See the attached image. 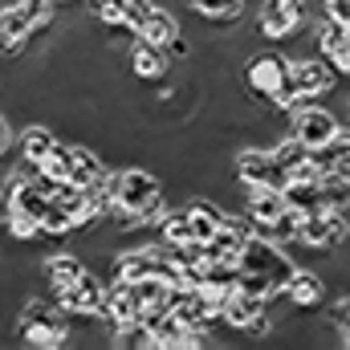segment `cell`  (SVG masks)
Returning a JSON list of instances; mask_svg holds the SVG:
<instances>
[{
	"mask_svg": "<svg viewBox=\"0 0 350 350\" xmlns=\"http://www.w3.org/2000/svg\"><path fill=\"white\" fill-rule=\"evenodd\" d=\"M12 143H16V131H12V122H8V118L0 114V159H4L8 151H12Z\"/></svg>",
	"mask_w": 350,
	"mask_h": 350,
	"instance_id": "26",
	"label": "cell"
},
{
	"mask_svg": "<svg viewBox=\"0 0 350 350\" xmlns=\"http://www.w3.org/2000/svg\"><path fill=\"white\" fill-rule=\"evenodd\" d=\"M326 293H330V285H326V277H322L318 269H293V277H289L285 289H281V297H285L297 314L322 310V306H326Z\"/></svg>",
	"mask_w": 350,
	"mask_h": 350,
	"instance_id": "10",
	"label": "cell"
},
{
	"mask_svg": "<svg viewBox=\"0 0 350 350\" xmlns=\"http://www.w3.org/2000/svg\"><path fill=\"white\" fill-rule=\"evenodd\" d=\"M322 16H330L338 25H350V0H322Z\"/></svg>",
	"mask_w": 350,
	"mask_h": 350,
	"instance_id": "25",
	"label": "cell"
},
{
	"mask_svg": "<svg viewBox=\"0 0 350 350\" xmlns=\"http://www.w3.org/2000/svg\"><path fill=\"white\" fill-rule=\"evenodd\" d=\"M285 208H289V204H285V196H281V191H273V187L245 191V220H249V228H253V232L265 228V224H273Z\"/></svg>",
	"mask_w": 350,
	"mask_h": 350,
	"instance_id": "15",
	"label": "cell"
},
{
	"mask_svg": "<svg viewBox=\"0 0 350 350\" xmlns=\"http://www.w3.org/2000/svg\"><path fill=\"white\" fill-rule=\"evenodd\" d=\"M338 131H342V118H338L330 106L306 102L301 110H293V114H289V135H297L310 151H318V147L334 143V139H338Z\"/></svg>",
	"mask_w": 350,
	"mask_h": 350,
	"instance_id": "7",
	"label": "cell"
},
{
	"mask_svg": "<svg viewBox=\"0 0 350 350\" xmlns=\"http://www.w3.org/2000/svg\"><path fill=\"white\" fill-rule=\"evenodd\" d=\"M245 90L265 102V106H273L277 102V94L285 86V78H289V57L285 53H277V49H261V53H249L245 57Z\"/></svg>",
	"mask_w": 350,
	"mask_h": 350,
	"instance_id": "4",
	"label": "cell"
},
{
	"mask_svg": "<svg viewBox=\"0 0 350 350\" xmlns=\"http://www.w3.org/2000/svg\"><path fill=\"white\" fill-rule=\"evenodd\" d=\"M16 334L25 338V347L37 350H62L70 347L74 338V314L62 310V301L49 293V297H37L29 293L16 310Z\"/></svg>",
	"mask_w": 350,
	"mask_h": 350,
	"instance_id": "1",
	"label": "cell"
},
{
	"mask_svg": "<svg viewBox=\"0 0 350 350\" xmlns=\"http://www.w3.org/2000/svg\"><path fill=\"white\" fill-rule=\"evenodd\" d=\"M342 126H350V94H347V110H342Z\"/></svg>",
	"mask_w": 350,
	"mask_h": 350,
	"instance_id": "27",
	"label": "cell"
},
{
	"mask_svg": "<svg viewBox=\"0 0 350 350\" xmlns=\"http://www.w3.org/2000/svg\"><path fill=\"white\" fill-rule=\"evenodd\" d=\"M281 196H285V204H289L293 212H301V216L326 212V204H322V179H289V183L281 187Z\"/></svg>",
	"mask_w": 350,
	"mask_h": 350,
	"instance_id": "17",
	"label": "cell"
},
{
	"mask_svg": "<svg viewBox=\"0 0 350 350\" xmlns=\"http://www.w3.org/2000/svg\"><path fill=\"white\" fill-rule=\"evenodd\" d=\"M159 196H163V179L147 163H122L118 172L110 175V200H114L118 212H131V216L143 220V212ZM143 228H147V220H143Z\"/></svg>",
	"mask_w": 350,
	"mask_h": 350,
	"instance_id": "2",
	"label": "cell"
},
{
	"mask_svg": "<svg viewBox=\"0 0 350 350\" xmlns=\"http://www.w3.org/2000/svg\"><path fill=\"white\" fill-rule=\"evenodd\" d=\"M241 269L269 277L273 293L281 297V289H285V281L293 277V269H297V265H293V257H289V249H285V245H273V241L261 237V232H249L245 253H241Z\"/></svg>",
	"mask_w": 350,
	"mask_h": 350,
	"instance_id": "3",
	"label": "cell"
},
{
	"mask_svg": "<svg viewBox=\"0 0 350 350\" xmlns=\"http://www.w3.org/2000/svg\"><path fill=\"white\" fill-rule=\"evenodd\" d=\"M37 33H41V25L21 0H4L0 4V53L4 57H21L33 45Z\"/></svg>",
	"mask_w": 350,
	"mask_h": 350,
	"instance_id": "9",
	"label": "cell"
},
{
	"mask_svg": "<svg viewBox=\"0 0 350 350\" xmlns=\"http://www.w3.org/2000/svg\"><path fill=\"white\" fill-rule=\"evenodd\" d=\"M179 33H183L179 16H175L172 8H163V4H159V8L147 16V25L139 29V37H143V41H151V45H159V49H167V45H172Z\"/></svg>",
	"mask_w": 350,
	"mask_h": 350,
	"instance_id": "19",
	"label": "cell"
},
{
	"mask_svg": "<svg viewBox=\"0 0 350 350\" xmlns=\"http://www.w3.org/2000/svg\"><path fill=\"white\" fill-rule=\"evenodd\" d=\"M179 4L208 25H237L245 21V8H249V0H179Z\"/></svg>",
	"mask_w": 350,
	"mask_h": 350,
	"instance_id": "16",
	"label": "cell"
},
{
	"mask_svg": "<svg viewBox=\"0 0 350 350\" xmlns=\"http://www.w3.org/2000/svg\"><path fill=\"white\" fill-rule=\"evenodd\" d=\"M155 237H159V245H163V249L191 245V241H196V232H191V216H187V208H167V212L159 216V224H155Z\"/></svg>",
	"mask_w": 350,
	"mask_h": 350,
	"instance_id": "18",
	"label": "cell"
},
{
	"mask_svg": "<svg viewBox=\"0 0 350 350\" xmlns=\"http://www.w3.org/2000/svg\"><path fill=\"white\" fill-rule=\"evenodd\" d=\"M269 151H273V159H277V163H281V167L289 172V179L301 172L306 163H310V147H306V143H301L297 135H289V131H285V135H281V139H277V143H273Z\"/></svg>",
	"mask_w": 350,
	"mask_h": 350,
	"instance_id": "20",
	"label": "cell"
},
{
	"mask_svg": "<svg viewBox=\"0 0 350 350\" xmlns=\"http://www.w3.org/2000/svg\"><path fill=\"white\" fill-rule=\"evenodd\" d=\"M232 175H237V187L241 191H257V187H273L281 191L289 183V172L273 159L269 147H245L232 155Z\"/></svg>",
	"mask_w": 350,
	"mask_h": 350,
	"instance_id": "5",
	"label": "cell"
},
{
	"mask_svg": "<svg viewBox=\"0 0 350 350\" xmlns=\"http://www.w3.org/2000/svg\"><path fill=\"white\" fill-rule=\"evenodd\" d=\"M86 12L102 29H122L126 25V0H86Z\"/></svg>",
	"mask_w": 350,
	"mask_h": 350,
	"instance_id": "23",
	"label": "cell"
},
{
	"mask_svg": "<svg viewBox=\"0 0 350 350\" xmlns=\"http://www.w3.org/2000/svg\"><path fill=\"white\" fill-rule=\"evenodd\" d=\"M126 66H131V78L143 82V86H159V82H167V49H159V45H151V41H143V37L131 41V49H126Z\"/></svg>",
	"mask_w": 350,
	"mask_h": 350,
	"instance_id": "11",
	"label": "cell"
},
{
	"mask_svg": "<svg viewBox=\"0 0 350 350\" xmlns=\"http://www.w3.org/2000/svg\"><path fill=\"white\" fill-rule=\"evenodd\" d=\"M131 289H135L143 314H147V310H167V297H172V281H167V277H155V273H151V277L131 281Z\"/></svg>",
	"mask_w": 350,
	"mask_h": 350,
	"instance_id": "21",
	"label": "cell"
},
{
	"mask_svg": "<svg viewBox=\"0 0 350 350\" xmlns=\"http://www.w3.org/2000/svg\"><path fill=\"white\" fill-rule=\"evenodd\" d=\"M350 241V212H314V216H301V232H297V245L310 249V253H334Z\"/></svg>",
	"mask_w": 350,
	"mask_h": 350,
	"instance_id": "6",
	"label": "cell"
},
{
	"mask_svg": "<svg viewBox=\"0 0 350 350\" xmlns=\"http://www.w3.org/2000/svg\"><path fill=\"white\" fill-rule=\"evenodd\" d=\"M53 4H78V0H53Z\"/></svg>",
	"mask_w": 350,
	"mask_h": 350,
	"instance_id": "28",
	"label": "cell"
},
{
	"mask_svg": "<svg viewBox=\"0 0 350 350\" xmlns=\"http://www.w3.org/2000/svg\"><path fill=\"white\" fill-rule=\"evenodd\" d=\"M62 301V310H70L74 318H106V281L98 277V269H86L74 285L53 293Z\"/></svg>",
	"mask_w": 350,
	"mask_h": 350,
	"instance_id": "8",
	"label": "cell"
},
{
	"mask_svg": "<svg viewBox=\"0 0 350 350\" xmlns=\"http://www.w3.org/2000/svg\"><path fill=\"white\" fill-rule=\"evenodd\" d=\"M53 143H57V131L49 126V122H29L21 135H16V151H21V172L25 175H37L41 172V163H45V155L53 151Z\"/></svg>",
	"mask_w": 350,
	"mask_h": 350,
	"instance_id": "12",
	"label": "cell"
},
{
	"mask_svg": "<svg viewBox=\"0 0 350 350\" xmlns=\"http://www.w3.org/2000/svg\"><path fill=\"white\" fill-rule=\"evenodd\" d=\"M326 322H330V330L338 334V342L350 347V293H342V297L326 310Z\"/></svg>",
	"mask_w": 350,
	"mask_h": 350,
	"instance_id": "24",
	"label": "cell"
},
{
	"mask_svg": "<svg viewBox=\"0 0 350 350\" xmlns=\"http://www.w3.org/2000/svg\"><path fill=\"white\" fill-rule=\"evenodd\" d=\"M86 269H90V261L82 253H53V257H41V281H45L49 293H57V289L74 285Z\"/></svg>",
	"mask_w": 350,
	"mask_h": 350,
	"instance_id": "13",
	"label": "cell"
},
{
	"mask_svg": "<svg viewBox=\"0 0 350 350\" xmlns=\"http://www.w3.org/2000/svg\"><path fill=\"white\" fill-rule=\"evenodd\" d=\"M70 183H78L82 191L90 187H102V183H110V163L86 147V143H74V172H70Z\"/></svg>",
	"mask_w": 350,
	"mask_h": 350,
	"instance_id": "14",
	"label": "cell"
},
{
	"mask_svg": "<svg viewBox=\"0 0 350 350\" xmlns=\"http://www.w3.org/2000/svg\"><path fill=\"white\" fill-rule=\"evenodd\" d=\"M261 237H269L273 245H297V232H301V212H293V208H285L273 224H265V228H257Z\"/></svg>",
	"mask_w": 350,
	"mask_h": 350,
	"instance_id": "22",
	"label": "cell"
}]
</instances>
